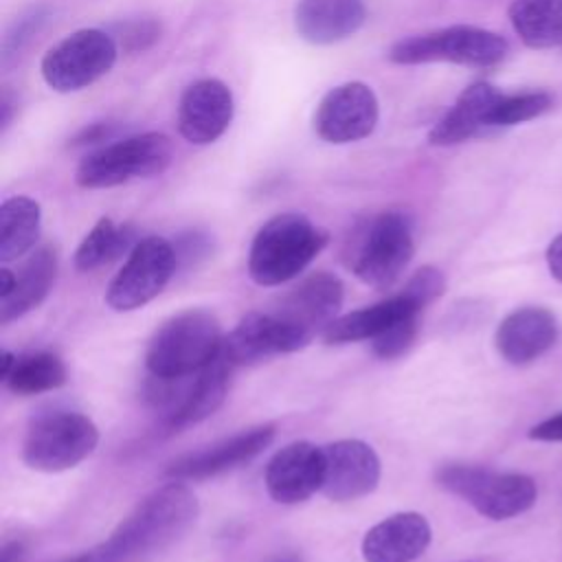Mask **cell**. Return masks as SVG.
Instances as JSON below:
<instances>
[{"mask_svg":"<svg viewBox=\"0 0 562 562\" xmlns=\"http://www.w3.org/2000/svg\"><path fill=\"white\" fill-rule=\"evenodd\" d=\"M312 338L281 321L272 312H248L224 338V358L237 364H255L279 353H292L307 347Z\"/></svg>","mask_w":562,"mask_h":562,"instance_id":"cell-12","label":"cell"},{"mask_svg":"<svg viewBox=\"0 0 562 562\" xmlns=\"http://www.w3.org/2000/svg\"><path fill=\"white\" fill-rule=\"evenodd\" d=\"M24 558V547L22 542L13 540V542H7L2 547V553H0V562H22Z\"/></svg>","mask_w":562,"mask_h":562,"instance_id":"cell-37","label":"cell"},{"mask_svg":"<svg viewBox=\"0 0 562 562\" xmlns=\"http://www.w3.org/2000/svg\"><path fill=\"white\" fill-rule=\"evenodd\" d=\"M345 288L331 272H312L299 285H294L272 312L307 338H314L321 329L336 318L342 305Z\"/></svg>","mask_w":562,"mask_h":562,"instance_id":"cell-16","label":"cell"},{"mask_svg":"<svg viewBox=\"0 0 562 562\" xmlns=\"http://www.w3.org/2000/svg\"><path fill=\"white\" fill-rule=\"evenodd\" d=\"M222 329L206 310H184L156 329L145 364L156 378H187L209 367L222 353Z\"/></svg>","mask_w":562,"mask_h":562,"instance_id":"cell-3","label":"cell"},{"mask_svg":"<svg viewBox=\"0 0 562 562\" xmlns=\"http://www.w3.org/2000/svg\"><path fill=\"white\" fill-rule=\"evenodd\" d=\"M551 108V97L547 92H520V94H501L496 101L490 127H507L516 123L531 121Z\"/></svg>","mask_w":562,"mask_h":562,"instance_id":"cell-29","label":"cell"},{"mask_svg":"<svg viewBox=\"0 0 562 562\" xmlns=\"http://www.w3.org/2000/svg\"><path fill=\"white\" fill-rule=\"evenodd\" d=\"M66 367L50 351L15 356L11 373L2 380L18 395H37L66 384Z\"/></svg>","mask_w":562,"mask_h":562,"instance_id":"cell-28","label":"cell"},{"mask_svg":"<svg viewBox=\"0 0 562 562\" xmlns=\"http://www.w3.org/2000/svg\"><path fill=\"white\" fill-rule=\"evenodd\" d=\"M509 22L529 48L562 44V0H514Z\"/></svg>","mask_w":562,"mask_h":562,"instance_id":"cell-26","label":"cell"},{"mask_svg":"<svg viewBox=\"0 0 562 562\" xmlns=\"http://www.w3.org/2000/svg\"><path fill=\"white\" fill-rule=\"evenodd\" d=\"M437 483L492 520L514 518L536 503V483L516 472L498 474L487 468L454 463L437 472Z\"/></svg>","mask_w":562,"mask_h":562,"instance_id":"cell-8","label":"cell"},{"mask_svg":"<svg viewBox=\"0 0 562 562\" xmlns=\"http://www.w3.org/2000/svg\"><path fill=\"white\" fill-rule=\"evenodd\" d=\"M327 233L301 213L268 220L248 250V274L259 285H281L299 277L327 246Z\"/></svg>","mask_w":562,"mask_h":562,"instance_id":"cell-2","label":"cell"},{"mask_svg":"<svg viewBox=\"0 0 562 562\" xmlns=\"http://www.w3.org/2000/svg\"><path fill=\"white\" fill-rule=\"evenodd\" d=\"M99 443L94 422L75 411L35 417L22 443V459L37 472H64L88 459Z\"/></svg>","mask_w":562,"mask_h":562,"instance_id":"cell-7","label":"cell"},{"mask_svg":"<svg viewBox=\"0 0 562 562\" xmlns=\"http://www.w3.org/2000/svg\"><path fill=\"white\" fill-rule=\"evenodd\" d=\"M198 498L180 481L147 494L110 538L90 551L92 562H138L173 544L198 518Z\"/></svg>","mask_w":562,"mask_h":562,"instance_id":"cell-1","label":"cell"},{"mask_svg":"<svg viewBox=\"0 0 562 562\" xmlns=\"http://www.w3.org/2000/svg\"><path fill=\"white\" fill-rule=\"evenodd\" d=\"M417 329H419V314L397 321L395 325H391L389 329H384L380 336L373 338V353L382 360L400 358L415 342Z\"/></svg>","mask_w":562,"mask_h":562,"instance_id":"cell-31","label":"cell"},{"mask_svg":"<svg viewBox=\"0 0 562 562\" xmlns=\"http://www.w3.org/2000/svg\"><path fill=\"white\" fill-rule=\"evenodd\" d=\"M233 364L220 353L202 371L180 380L176 402L165 413L162 422L169 430H180L211 417L226 400Z\"/></svg>","mask_w":562,"mask_h":562,"instance_id":"cell-18","label":"cell"},{"mask_svg":"<svg viewBox=\"0 0 562 562\" xmlns=\"http://www.w3.org/2000/svg\"><path fill=\"white\" fill-rule=\"evenodd\" d=\"M173 156L169 136L160 132H143L110 140L86 154L75 171V180L83 189H110L134 178L162 173Z\"/></svg>","mask_w":562,"mask_h":562,"instance_id":"cell-4","label":"cell"},{"mask_svg":"<svg viewBox=\"0 0 562 562\" xmlns=\"http://www.w3.org/2000/svg\"><path fill=\"white\" fill-rule=\"evenodd\" d=\"M119 125L114 123H92L90 127H83L72 140L70 145L75 147H86V145H97V143H103V140H116L114 134H116Z\"/></svg>","mask_w":562,"mask_h":562,"instance_id":"cell-34","label":"cell"},{"mask_svg":"<svg viewBox=\"0 0 562 562\" xmlns=\"http://www.w3.org/2000/svg\"><path fill=\"white\" fill-rule=\"evenodd\" d=\"M443 288L446 279L441 270H437L435 266H424L406 281L402 294H406L419 310H424L428 303L443 294Z\"/></svg>","mask_w":562,"mask_h":562,"instance_id":"cell-32","label":"cell"},{"mask_svg":"<svg viewBox=\"0 0 562 562\" xmlns=\"http://www.w3.org/2000/svg\"><path fill=\"white\" fill-rule=\"evenodd\" d=\"M119 42L125 50H145L160 37V24L156 20H132L125 24H116Z\"/></svg>","mask_w":562,"mask_h":562,"instance_id":"cell-33","label":"cell"},{"mask_svg":"<svg viewBox=\"0 0 562 562\" xmlns=\"http://www.w3.org/2000/svg\"><path fill=\"white\" fill-rule=\"evenodd\" d=\"M268 562H303V558L296 553H279V555L270 558Z\"/></svg>","mask_w":562,"mask_h":562,"instance_id":"cell-40","label":"cell"},{"mask_svg":"<svg viewBox=\"0 0 562 562\" xmlns=\"http://www.w3.org/2000/svg\"><path fill=\"white\" fill-rule=\"evenodd\" d=\"M380 119L375 92L362 81H347L331 88L314 114L316 134L331 145H347L367 138Z\"/></svg>","mask_w":562,"mask_h":562,"instance_id":"cell-11","label":"cell"},{"mask_svg":"<svg viewBox=\"0 0 562 562\" xmlns=\"http://www.w3.org/2000/svg\"><path fill=\"white\" fill-rule=\"evenodd\" d=\"M509 53L507 40L494 31L457 24L441 31L413 35L395 42L389 48V59L393 64L413 66L428 61H450L461 66L487 68L501 64Z\"/></svg>","mask_w":562,"mask_h":562,"instance_id":"cell-6","label":"cell"},{"mask_svg":"<svg viewBox=\"0 0 562 562\" xmlns=\"http://www.w3.org/2000/svg\"><path fill=\"white\" fill-rule=\"evenodd\" d=\"M367 20L362 0H299L294 7V29L301 40L329 46L360 31Z\"/></svg>","mask_w":562,"mask_h":562,"instance_id":"cell-20","label":"cell"},{"mask_svg":"<svg viewBox=\"0 0 562 562\" xmlns=\"http://www.w3.org/2000/svg\"><path fill=\"white\" fill-rule=\"evenodd\" d=\"M66 562H92V555L90 553H83V555H77L72 560H66Z\"/></svg>","mask_w":562,"mask_h":562,"instance_id":"cell-41","label":"cell"},{"mask_svg":"<svg viewBox=\"0 0 562 562\" xmlns=\"http://www.w3.org/2000/svg\"><path fill=\"white\" fill-rule=\"evenodd\" d=\"M119 44L101 29H79L42 57V77L57 92H77L101 79L116 61Z\"/></svg>","mask_w":562,"mask_h":562,"instance_id":"cell-9","label":"cell"},{"mask_svg":"<svg viewBox=\"0 0 562 562\" xmlns=\"http://www.w3.org/2000/svg\"><path fill=\"white\" fill-rule=\"evenodd\" d=\"M413 314H422V310L406 294L400 292L380 303H373L369 307L353 310L345 316L334 318L323 331V340L327 345H345V342L369 340V338L373 340L384 329H389L397 321Z\"/></svg>","mask_w":562,"mask_h":562,"instance_id":"cell-23","label":"cell"},{"mask_svg":"<svg viewBox=\"0 0 562 562\" xmlns=\"http://www.w3.org/2000/svg\"><path fill=\"white\" fill-rule=\"evenodd\" d=\"M558 321L544 307H520L496 329V349L512 364H527L553 347Z\"/></svg>","mask_w":562,"mask_h":562,"instance_id":"cell-21","label":"cell"},{"mask_svg":"<svg viewBox=\"0 0 562 562\" xmlns=\"http://www.w3.org/2000/svg\"><path fill=\"white\" fill-rule=\"evenodd\" d=\"M15 285V272H11L9 268L0 270V299L7 296Z\"/></svg>","mask_w":562,"mask_h":562,"instance_id":"cell-38","label":"cell"},{"mask_svg":"<svg viewBox=\"0 0 562 562\" xmlns=\"http://www.w3.org/2000/svg\"><path fill=\"white\" fill-rule=\"evenodd\" d=\"M325 479L321 492L329 501H356L371 494L382 476L380 457L360 439H340L327 443Z\"/></svg>","mask_w":562,"mask_h":562,"instance_id":"cell-15","label":"cell"},{"mask_svg":"<svg viewBox=\"0 0 562 562\" xmlns=\"http://www.w3.org/2000/svg\"><path fill=\"white\" fill-rule=\"evenodd\" d=\"M325 452L310 441H292L277 450L263 474L266 490L272 501L281 505H296L307 501L323 487Z\"/></svg>","mask_w":562,"mask_h":562,"instance_id":"cell-13","label":"cell"},{"mask_svg":"<svg viewBox=\"0 0 562 562\" xmlns=\"http://www.w3.org/2000/svg\"><path fill=\"white\" fill-rule=\"evenodd\" d=\"M42 209L29 195L7 198L0 206V261L9 263L26 255L40 237Z\"/></svg>","mask_w":562,"mask_h":562,"instance_id":"cell-25","label":"cell"},{"mask_svg":"<svg viewBox=\"0 0 562 562\" xmlns=\"http://www.w3.org/2000/svg\"><path fill=\"white\" fill-rule=\"evenodd\" d=\"M547 263L551 274L562 281V235H558L547 248Z\"/></svg>","mask_w":562,"mask_h":562,"instance_id":"cell-36","label":"cell"},{"mask_svg":"<svg viewBox=\"0 0 562 562\" xmlns=\"http://www.w3.org/2000/svg\"><path fill=\"white\" fill-rule=\"evenodd\" d=\"M432 529L417 512H397L373 525L360 544L364 562H413L430 544Z\"/></svg>","mask_w":562,"mask_h":562,"instance_id":"cell-19","label":"cell"},{"mask_svg":"<svg viewBox=\"0 0 562 562\" xmlns=\"http://www.w3.org/2000/svg\"><path fill=\"white\" fill-rule=\"evenodd\" d=\"M274 439V426H257L244 432H237L206 450L184 454L176 459L167 468V476L176 481H202L217 476L226 470L239 468L241 463L252 461L257 454H261Z\"/></svg>","mask_w":562,"mask_h":562,"instance_id":"cell-17","label":"cell"},{"mask_svg":"<svg viewBox=\"0 0 562 562\" xmlns=\"http://www.w3.org/2000/svg\"><path fill=\"white\" fill-rule=\"evenodd\" d=\"M46 20H48V9L33 7L11 24V29L2 40V66H9V61L24 50V46L33 40V35L44 26Z\"/></svg>","mask_w":562,"mask_h":562,"instance_id":"cell-30","label":"cell"},{"mask_svg":"<svg viewBox=\"0 0 562 562\" xmlns=\"http://www.w3.org/2000/svg\"><path fill=\"white\" fill-rule=\"evenodd\" d=\"M233 112V92L222 79H198L180 94L178 132L193 145H211L228 130Z\"/></svg>","mask_w":562,"mask_h":562,"instance_id":"cell-14","label":"cell"},{"mask_svg":"<svg viewBox=\"0 0 562 562\" xmlns=\"http://www.w3.org/2000/svg\"><path fill=\"white\" fill-rule=\"evenodd\" d=\"M529 437L538 441H562V413L536 424L529 430Z\"/></svg>","mask_w":562,"mask_h":562,"instance_id":"cell-35","label":"cell"},{"mask_svg":"<svg viewBox=\"0 0 562 562\" xmlns=\"http://www.w3.org/2000/svg\"><path fill=\"white\" fill-rule=\"evenodd\" d=\"M57 277V255L50 246L35 250L20 272L15 274L13 290L0 299V323L9 325L11 321L35 310L50 292Z\"/></svg>","mask_w":562,"mask_h":562,"instance_id":"cell-24","label":"cell"},{"mask_svg":"<svg viewBox=\"0 0 562 562\" xmlns=\"http://www.w3.org/2000/svg\"><path fill=\"white\" fill-rule=\"evenodd\" d=\"M501 90H496L487 81H476L468 86L454 105L432 125L428 134V143L437 147H450L459 145L485 127H490V116L501 99Z\"/></svg>","mask_w":562,"mask_h":562,"instance_id":"cell-22","label":"cell"},{"mask_svg":"<svg viewBox=\"0 0 562 562\" xmlns=\"http://www.w3.org/2000/svg\"><path fill=\"white\" fill-rule=\"evenodd\" d=\"M136 233L130 224L116 226L110 217H101L90 233L81 239L75 252V268L81 272H90L123 252H130L138 241H134Z\"/></svg>","mask_w":562,"mask_h":562,"instance_id":"cell-27","label":"cell"},{"mask_svg":"<svg viewBox=\"0 0 562 562\" xmlns=\"http://www.w3.org/2000/svg\"><path fill=\"white\" fill-rule=\"evenodd\" d=\"M178 268L173 244L162 237H145L130 250L125 263L105 290V303L114 312H134L154 301Z\"/></svg>","mask_w":562,"mask_h":562,"instance_id":"cell-10","label":"cell"},{"mask_svg":"<svg viewBox=\"0 0 562 562\" xmlns=\"http://www.w3.org/2000/svg\"><path fill=\"white\" fill-rule=\"evenodd\" d=\"M413 228L404 213L386 211L369 220L353 237L351 272L369 288H391L413 259Z\"/></svg>","mask_w":562,"mask_h":562,"instance_id":"cell-5","label":"cell"},{"mask_svg":"<svg viewBox=\"0 0 562 562\" xmlns=\"http://www.w3.org/2000/svg\"><path fill=\"white\" fill-rule=\"evenodd\" d=\"M11 97H9V92H4L2 94V101H0V110H2V116H0V123H2V132L9 127V123H11Z\"/></svg>","mask_w":562,"mask_h":562,"instance_id":"cell-39","label":"cell"}]
</instances>
